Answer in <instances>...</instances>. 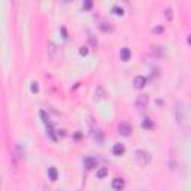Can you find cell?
Masks as SVG:
<instances>
[{
  "label": "cell",
  "mask_w": 191,
  "mask_h": 191,
  "mask_svg": "<svg viewBox=\"0 0 191 191\" xmlns=\"http://www.w3.org/2000/svg\"><path fill=\"white\" fill-rule=\"evenodd\" d=\"M187 105L184 101H178L176 103V108H175V117H176V122L179 125H184L187 122Z\"/></svg>",
  "instance_id": "6da1fadb"
},
{
  "label": "cell",
  "mask_w": 191,
  "mask_h": 191,
  "mask_svg": "<svg viewBox=\"0 0 191 191\" xmlns=\"http://www.w3.org/2000/svg\"><path fill=\"white\" fill-rule=\"evenodd\" d=\"M134 158H136L139 166H148L151 163V154L148 151H143V149H137L134 152Z\"/></svg>",
  "instance_id": "7a4b0ae2"
},
{
  "label": "cell",
  "mask_w": 191,
  "mask_h": 191,
  "mask_svg": "<svg viewBox=\"0 0 191 191\" xmlns=\"http://www.w3.org/2000/svg\"><path fill=\"white\" fill-rule=\"evenodd\" d=\"M118 132L122 136H130L132 132H133V127H132V124H129L127 121H122V122L118 124Z\"/></svg>",
  "instance_id": "3957f363"
},
{
  "label": "cell",
  "mask_w": 191,
  "mask_h": 191,
  "mask_svg": "<svg viewBox=\"0 0 191 191\" xmlns=\"http://www.w3.org/2000/svg\"><path fill=\"white\" fill-rule=\"evenodd\" d=\"M148 100H149V97H148L146 94H141V96H137V99H136V108H139V109L146 108Z\"/></svg>",
  "instance_id": "277c9868"
},
{
  "label": "cell",
  "mask_w": 191,
  "mask_h": 191,
  "mask_svg": "<svg viewBox=\"0 0 191 191\" xmlns=\"http://www.w3.org/2000/svg\"><path fill=\"white\" fill-rule=\"evenodd\" d=\"M133 84H134L136 88L141 90V88H143V87L146 85V78H145V76H142V75H139V76H136V78H134Z\"/></svg>",
  "instance_id": "5b68a950"
},
{
  "label": "cell",
  "mask_w": 191,
  "mask_h": 191,
  "mask_svg": "<svg viewBox=\"0 0 191 191\" xmlns=\"http://www.w3.org/2000/svg\"><path fill=\"white\" fill-rule=\"evenodd\" d=\"M112 188L117 190V191L122 190L124 188V179H122V178H115V179L112 181Z\"/></svg>",
  "instance_id": "8992f818"
},
{
  "label": "cell",
  "mask_w": 191,
  "mask_h": 191,
  "mask_svg": "<svg viewBox=\"0 0 191 191\" xmlns=\"http://www.w3.org/2000/svg\"><path fill=\"white\" fill-rule=\"evenodd\" d=\"M112 152H113V155L120 157V155H122L124 152H125V148H124V145H122V143H117L115 146L112 148Z\"/></svg>",
  "instance_id": "52a82bcc"
},
{
  "label": "cell",
  "mask_w": 191,
  "mask_h": 191,
  "mask_svg": "<svg viewBox=\"0 0 191 191\" xmlns=\"http://www.w3.org/2000/svg\"><path fill=\"white\" fill-rule=\"evenodd\" d=\"M84 164H85L87 169H94V167L97 166V161H96V158H93V157H88V158L84 160Z\"/></svg>",
  "instance_id": "ba28073f"
},
{
  "label": "cell",
  "mask_w": 191,
  "mask_h": 191,
  "mask_svg": "<svg viewBox=\"0 0 191 191\" xmlns=\"http://www.w3.org/2000/svg\"><path fill=\"white\" fill-rule=\"evenodd\" d=\"M120 55H121V60L127 61V60H130V57H132V51H130L129 48H122L121 52H120Z\"/></svg>",
  "instance_id": "9c48e42d"
},
{
  "label": "cell",
  "mask_w": 191,
  "mask_h": 191,
  "mask_svg": "<svg viewBox=\"0 0 191 191\" xmlns=\"http://www.w3.org/2000/svg\"><path fill=\"white\" fill-rule=\"evenodd\" d=\"M55 51H57V46L52 43V42H49V48H48V54H49V57L52 58V60H55L57 58V55H55Z\"/></svg>",
  "instance_id": "30bf717a"
},
{
  "label": "cell",
  "mask_w": 191,
  "mask_h": 191,
  "mask_svg": "<svg viewBox=\"0 0 191 191\" xmlns=\"http://www.w3.org/2000/svg\"><path fill=\"white\" fill-rule=\"evenodd\" d=\"M106 97V93H105V90L101 87H99L97 90L94 91V99H97V100H100V99H105Z\"/></svg>",
  "instance_id": "8fae6325"
},
{
  "label": "cell",
  "mask_w": 191,
  "mask_h": 191,
  "mask_svg": "<svg viewBox=\"0 0 191 191\" xmlns=\"http://www.w3.org/2000/svg\"><path fill=\"white\" fill-rule=\"evenodd\" d=\"M48 175H49V179H51V181H55L57 176H58L57 169H55V167H49V169H48Z\"/></svg>",
  "instance_id": "7c38bea8"
},
{
  "label": "cell",
  "mask_w": 191,
  "mask_h": 191,
  "mask_svg": "<svg viewBox=\"0 0 191 191\" xmlns=\"http://www.w3.org/2000/svg\"><path fill=\"white\" fill-rule=\"evenodd\" d=\"M152 125H154V124H152V121L149 118H145L142 121V127H143V129H152Z\"/></svg>",
  "instance_id": "4fadbf2b"
},
{
  "label": "cell",
  "mask_w": 191,
  "mask_h": 191,
  "mask_svg": "<svg viewBox=\"0 0 191 191\" xmlns=\"http://www.w3.org/2000/svg\"><path fill=\"white\" fill-rule=\"evenodd\" d=\"M106 175H108V169L106 167H101V169L97 170V178H100V179H101V178H105Z\"/></svg>",
  "instance_id": "5bb4252c"
},
{
  "label": "cell",
  "mask_w": 191,
  "mask_h": 191,
  "mask_svg": "<svg viewBox=\"0 0 191 191\" xmlns=\"http://www.w3.org/2000/svg\"><path fill=\"white\" fill-rule=\"evenodd\" d=\"M113 12H115L117 15H122V8H118V6H115V8H113Z\"/></svg>",
  "instance_id": "9a60e30c"
},
{
  "label": "cell",
  "mask_w": 191,
  "mask_h": 191,
  "mask_svg": "<svg viewBox=\"0 0 191 191\" xmlns=\"http://www.w3.org/2000/svg\"><path fill=\"white\" fill-rule=\"evenodd\" d=\"M37 90H39V87H37V82H31V91L36 93Z\"/></svg>",
  "instance_id": "2e32d148"
},
{
  "label": "cell",
  "mask_w": 191,
  "mask_h": 191,
  "mask_svg": "<svg viewBox=\"0 0 191 191\" xmlns=\"http://www.w3.org/2000/svg\"><path fill=\"white\" fill-rule=\"evenodd\" d=\"M79 52H81L82 55H87V52H88V49H87V46H82V48L79 49Z\"/></svg>",
  "instance_id": "e0dca14e"
},
{
  "label": "cell",
  "mask_w": 191,
  "mask_h": 191,
  "mask_svg": "<svg viewBox=\"0 0 191 191\" xmlns=\"http://www.w3.org/2000/svg\"><path fill=\"white\" fill-rule=\"evenodd\" d=\"M91 6H93V3H91V2H85V3H84V9H90Z\"/></svg>",
  "instance_id": "ac0fdd59"
},
{
  "label": "cell",
  "mask_w": 191,
  "mask_h": 191,
  "mask_svg": "<svg viewBox=\"0 0 191 191\" xmlns=\"http://www.w3.org/2000/svg\"><path fill=\"white\" fill-rule=\"evenodd\" d=\"M166 17L169 20H172V9H166Z\"/></svg>",
  "instance_id": "d6986e66"
},
{
  "label": "cell",
  "mask_w": 191,
  "mask_h": 191,
  "mask_svg": "<svg viewBox=\"0 0 191 191\" xmlns=\"http://www.w3.org/2000/svg\"><path fill=\"white\" fill-rule=\"evenodd\" d=\"M90 42H91V45H97V41L94 39L93 36H90Z\"/></svg>",
  "instance_id": "ffe728a7"
}]
</instances>
